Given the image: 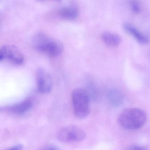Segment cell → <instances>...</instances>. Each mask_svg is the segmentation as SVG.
Masks as SVG:
<instances>
[{"label":"cell","mask_w":150,"mask_h":150,"mask_svg":"<svg viewBox=\"0 0 150 150\" xmlns=\"http://www.w3.org/2000/svg\"><path fill=\"white\" fill-rule=\"evenodd\" d=\"M38 87L39 91L43 93H47L51 91L52 80L50 74L42 68H39L37 73Z\"/></svg>","instance_id":"cell-6"},{"label":"cell","mask_w":150,"mask_h":150,"mask_svg":"<svg viewBox=\"0 0 150 150\" xmlns=\"http://www.w3.org/2000/svg\"><path fill=\"white\" fill-rule=\"evenodd\" d=\"M8 59L14 64H20L23 62L24 58L16 46L5 45L0 49V61Z\"/></svg>","instance_id":"cell-5"},{"label":"cell","mask_w":150,"mask_h":150,"mask_svg":"<svg viewBox=\"0 0 150 150\" xmlns=\"http://www.w3.org/2000/svg\"><path fill=\"white\" fill-rule=\"evenodd\" d=\"M101 38L107 45L111 47L118 46L122 41L121 37L119 35L110 31L103 32L102 34Z\"/></svg>","instance_id":"cell-8"},{"label":"cell","mask_w":150,"mask_h":150,"mask_svg":"<svg viewBox=\"0 0 150 150\" xmlns=\"http://www.w3.org/2000/svg\"><path fill=\"white\" fill-rule=\"evenodd\" d=\"M87 93L89 99L93 100H96L99 98V91L97 87L93 83H89L87 86V90H85Z\"/></svg>","instance_id":"cell-12"},{"label":"cell","mask_w":150,"mask_h":150,"mask_svg":"<svg viewBox=\"0 0 150 150\" xmlns=\"http://www.w3.org/2000/svg\"><path fill=\"white\" fill-rule=\"evenodd\" d=\"M59 15L61 18L66 20H73L78 17L79 9L75 6H68L64 7L59 11Z\"/></svg>","instance_id":"cell-10"},{"label":"cell","mask_w":150,"mask_h":150,"mask_svg":"<svg viewBox=\"0 0 150 150\" xmlns=\"http://www.w3.org/2000/svg\"><path fill=\"white\" fill-rule=\"evenodd\" d=\"M86 137L85 132L75 125H68L60 129L57 133L58 139L64 143L79 142L84 140Z\"/></svg>","instance_id":"cell-4"},{"label":"cell","mask_w":150,"mask_h":150,"mask_svg":"<svg viewBox=\"0 0 150 150\" xmlns=\"http://www.w3.org/2000/svg\"><path fill=\"white\" fill-rule=\"evenodd\" d=\"M126 150H147L143 146L139 145H132L128 147Z\"/></svg>","instance_id":"cell-14"},{"label":"cell","mask_w":150,"mask_h":150,"mask_svg":"<svg viewBox=\"0 0 150 150\" xmlns=\"http://www.w3.org/2000/svg\"><path fill=\"white\" fill-rule=\"evenodd\" d=\"M31 103L29 101H25L21 103L15 105L12 108V110L17 114H23L29 109Z\"/></svg>","instance_id":"cell-11"},{"label":"cell","mask_w":150,"mask_h":150,"mask_svg":"<svg viewBox=\"0 0 150 150\" xmlns=\"http://www.w3.org/2000/svg\"><path fill=\"white\" fill-rule=\"evenodd\" d=\"M45 150H59L57 147L55 146H51V147L47 148V149Z\"/></svg>","instance_id":"cell-16"},{"label":"cell","mask_w":150,"mask_h":150,"mask_svg":"<svg viewBox=\"0 0 150 150\" xmlns=\"http://www.w3.org/2000/svg\"><path fill=\"white\" fill-rule=\"evenodd\" d=\"M33 44L37 50L50 57L59 56L64 50L61 42L42 33L36 34L33 38Z\"/></svg>","instance_id":"cell-2"},{"label":"cell","mask_w":150,"mask_h":150,"mask_svg":"<svg viewBox=\"0 0 150 150\" xmlns=\"http://www.w3.org/2000/svg\"><path fill=\"white\" fill-rule=\"evenodd\" d=\"M123 28L125 32L130 35L140 44L146 45L148 43L149 39L147 37L132 24L125 23L123 24Z\"/></svg>","instance_id":"cell-7"},{"label":"cell","mask_w":150,"mask_h":150,"mask_svg":"<svg viewBox=\"0 0 150 150\" xmlns=\"http://www.w3.org/2000/svg\"><path fill=\"white\" fill-rule=\"evenodd\" d=\"M108 97L110 103L115 107L121 105L124 99L122 93L117 88H112L109 90Z\"/></svg>","instance_id":"cell-9"},{"label":"cell","mask_w":150,"mask_h":150,"mask_svg":"<svg viewBox=\"0 0 150 150\" xmlns=\"http://www.w3.org/2000/svg\"><path fill=\"white\" fill-rule=\"evenodd\" d=\"M145 112L139 108H129L124 110L117 117V122L125 129L134 130L142 128L146 122Z\"/></svg>","instance_id":"cell-1"},{"label":"cell","mask_w":150,"mask_h":150,"mask_svg":"<svg viewBox=\"0 0 150 150\" xmlns=\"http://www.w3.org/2000/svg\"><path fill=\"white\" fill-rule=\"evenodd\" d=\"M71 100L74 113L79 119L87 117L90 113V99L85 89L77 88L72 91Z\"/></svg>","instance_id":"cell-3"},{"label":"cell","mask_w":150,"mask_h":150,"mask_svg":"<svg viewBox=\"0 0 150 150\" xmlns=\"http://www.w3.org/2000/svg\"><path fill=\"white\" fill-rule=\"evenodd\" d=\"M22 147V146L21 145H19L16 146L8 150H21Z\"/></svg>","instance_id":"cell-15"},{"label":"cell","mask_w":150,"mask_h":150,"mask_svg":"<svg viewBox=\"0 0 150 150\" xmlns=\"http://www.w3.org/2000/svg\"><path fill=\"white\" fill-rule=\"evenodd\" d=\"M130 7L132 11L136 14L140 13L141 8L139 3L137 1H131L130 2Z\"/></svg>","instance_id":"cell-13"}]
</instances>
